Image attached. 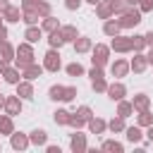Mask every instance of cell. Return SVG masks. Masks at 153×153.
<instances>
[{
    "instance_id": "6da1fadb",
    "label": "cell",
    "mask_w": 153,
    "mask_h": 153,
    "mask_svg": "<svg viewBox=\"0 0 153 153\" xmlns=\"http://www.w3.org/2000/svg\"><path fill=\"white\" fill-rule=\"evenodd\" d=\"M33 60H36V53H33V43L24 41V43H19V45L14 48V67H19V72H22L26 65H31Z\"/></svg>"
},
{
    "instance_id": "7a4b0ae2",
    "label": "cell",
    "mask_w": 153,
    "mask_h": 153,
    "mask_svg": "<svg viewBox=\"0 0 153 153\" xmlns=\"http://www.w3.org/2000/svg\"><path fill=\"white\" fill-rule=\"evenodd\" d=\"M91 53H93V57H91V62L96 65V67H108L110 65V45H105V43H96L93 48H91Z\"/></svg>"
},
{
    "instance_id": "3957f363",
    "label": "cell",
    "mask_w": 153,
    "mask_h": 153,
    "mask_svg": "<svg viewBox=\"0 0 153 153\" xmlns=\"http://www.w3.org/2000/svg\"><path fill=\"white\" fill-rule=\"evenodd\" d=\"M117 22H120L122 31H129V29L139 26V24H141V12H139V7H129L124 14H120V17H117Z\"/></svg>"
},
{
    "instance_id": "277c9868",
    "label": "cell",
    "mask_w": 153,
    "mask_h": 153,
    "mask_svg": "<svg viewBox=\"0 0 153 153\" xmlns=\"http://www.w3.org/2000/svg\"><path fill=\"white\" fill-rule=\"evenodd\" d=\"M62 67V60H60V50L50 48L45 55H43V69L45 72H57Z\"/></svg>"
},
{
    "instance_id": "5b68a950",
    "label": "cell",
    "mask_w": 153,
    "mask_h": 153,
    "mask_svg": "<svg viewBox=\"0 0 153 153\" xmlns=\"http://www.w3.org/2000/svg\"><path fill=\"white\" fill-rule=\"evenodd\" d=\"M110 50H115V53H131V38L129 36H124V33H117V36H112V41H110Z\"/></svg>"
},
{
    "instance_id": "8992f818",
    "label": "cell",
    "mask_w": 153,
    "mask_h": 153,
    "mask_svg": "<svg viewBox=\"0 0 153 153\" xmlns=\"http://www.w3.org/2000/svg\"><path fill=\"white\" fill-rule=\"evenodd\" d=\"M69 148L72 153H86L88 151V141H86V134H81L79 129L69 136Z\"/></svg>"
},
{
    "instance_id": "52a82bcc",
    "label": "cell",
    "mask_w": 153,
    "mask_h": 153,
    "mask_svg": "<svg viewBox=\"0 0 153 153\" xmlns=\"http://www.w3.org/2000/svg\"><path fill=\"white\" fill-rule=\"evenodd\" d=\"M105 96H108L110 100H115V103H117V100H122V98L127 96V86H124V84L117 79V81L108 84V88H105Z\"/></svg>"
},
{
    "instance_id": "ba28073f",
    "label": "cell",
    "mask_w": 153,
    "mask_h": 153,
    "mask_svg": "<svg viewBox=\"0 0 153 153\" xmlns=\"http://www.w3.org/2000/svg\"><path fill=\"white\" fill-rule=\"evenodd\" d=\"M22 108H24V100H22L17 93H14V96H5V108H2V110H5L7 115H12V117H14V115H22Z\"/></svg>"
},
{
    "instance_id": "9c48e42d",
    "label": "cell",
    "mask_w": 153,
    "mask_h": 153,
    "mask_svg": "<svg viewBox=\"0 0 153 153\" xmlns=\"http://www.w3.org/2000/svg\"><path fill=\"white\" fill-rule=\"evenodd\" d=\"M10 146H12L14 151H26V148L31 146L29 134H24V131H12V134H10Z\"/></svg>"
},
{
    "instance_id": "30bf717a",
    "label": "cell",
    "mask_w": 153,
    "mask_h": 153,
    "mask_svg": "<svg viewBox=\"0 0 153 153\" xmlns=\"http://www.w3.org/2000/svg\"><path fill=\"white\" fill-rule=\"evenodd\" d=\"M2 22L5 24H19L22 22V7H17V5H7L5 10H2Z\"/></svg>"
},
{
    "instance_id": "8fae6325",
    "label": "cell",
    "mask_w": 153,
    "mask_h": 153,
    "mask_svg": "<svg viewBox=\"0 0 153 153\" xmlns=\"http://www.w3.org/2000/svg\"><path fill=\"white\" fill-rule=\"evenodd\" d=\"M129 69L134 74H143L148 69V60H146V53H134V57L129 60Z\"/></svg>"
},
{
    "instance_id": "7c38bea8",
    "label": "cell",
    "mask_w": 153,
    "mask_h": 153,
    "mask_svg": "<svg viewBox=\"0 0 153 153\" xmlns=\"http://www.w3.org/2000/svg\"><path fill=\"white\" fill-rule=\"evenodd\" d=\"M131 69H129V60H122V57H117L112 65H110V74L115 76V79H122V76H127Z\"/></svg>"
},
{
    "instance_id": "4fadbf2b",
    "label": "cell",
    "mask_w": 153,
    "mask_h": 153,
    "mask_svg": "<svg viewBox=\"0 0 153 153\" xmlns=\"http://www.w3.org/2000/svg\"><path fill=\"white\" fill-rule=\"evenodd\" d=\"M43 72H45V69H43V65H38V62L33 60L31 65H26V67L22 69V79L33 81V79H41V76H43Z\"/></svg>"
},
{
    "instance_id": "5bb4252c",
    "label": "cell",
    "mask_w": 153,
    "mask_h": 153,
    "mask_svg": "<svg viewBox=\"0 0 153 153\" xmlns=\"http://www.w3.org/2000/svg\"><path fill=\"white\" fill-rule=\"evenodd\" d=\"M14 88H17V96H19L22 100H31V98H33V84H31L29 79H22L19 84H14Z\"/></svg>"
},
{
    "instance_id": "9a60e30c",
    "label": "cell",
    "mask_w": 153,
    "mask_h": 153,
    "mask_svg": "<svg viewBox=\"0 0 153 153\" xmlns=\"http://www.w3.org/2000/svg\"><path fill=\"white\" fill-rule=\"evenodd\" d=\"M72 45H74V53L84 55V53H91V48H93V41H91L88 36H76Z\"/></svg>"
},
{
    "instance_id": "2e32d148",
    "label": "cell",
    "mask_w": 153,
    "mask_h": 153,
    "mask_svg": "<svg viewBox=\"0 0 153 153\" xmlns=\"http://www.w3.org/2000/svg\"><path fill=\"white\" fill-rule=\"evenodd\" d=\"M86 127H88L91 134H105V131H108V122H105L103 117H91V120L86 122Z\"/></svg>"
},
{
    "instance_id": "e0dca14e",
    "label": "cell",
    "mask_w": 153,
    "mask_h": 153,
    "mask_svg": "<svg viewBox=\"0 0 153 153\" xmlns=\"http://www.w3.org/2000/svg\"><path fill=\"white\" fill-rule=\"evenodd\" d=\"M96 7V14H98V19H110V17H115L112 14V5H110V0H100L98 5H93Z\"/></svg>"
},
{
    "instance_id": "ac0fdd59",
    "label": "cell",
    "mask_w": 153,
    "mask_h": 153,
    "mask_svg": "<svg viewBox=\"0 0 153 153\" xmlns=\"http://www.w3.org/2000/svg\"><path fill=\"white\" fill-rule=\"evenodd\" d=\"M0 76H2V81L12 84V86L22 81V72H19V67H12V65H10V67H7V69H5V72H2Z\"/></svg>"
},
{
    "instance_id": "d6986e66",
    "label": "cell",
    "mask_w": 153,
    "mask_h": 153,
    "mask_svg": "<svg viewBox=\"0 0 153 153\" xmlns=\"http://www.w3.org/2000/svg\"><path fill=\"white\" fill-rule=\"evenodd\" d=\"M124 136H127L129 143H141V141H143V131H141L139 124H134V127H124Z\"/></svg>"
},
{
    "instance_id": "ffe728a7",
    "label": "cell",
    "mask_w": 153,
    "mask_h": 153,
    "mask_svg": "<svg viewBox=\"0 0 153 153\" xmlns=\"http://www.w3.org/2000/svg\"><path fill=\"white\" fill-rule=\"evenodd\" d=\"M103 33H105V36H110V38H112V36H117V33H122L120 22H117V19H112V17H110V19H105V22H103Z\"/></svg>"
},
{
    "instance_id": "44dd1931",
    "label": "cell",
    "mask_w": 153,
    "mask_h": 153,
    "mask_svg": "<svg viewBox=\"0 0 153 153\" xmlns=\"http://www.w3.org/2000/svg\"><path fill=\"white\" fill-rule=\"evenodd\" d=\"M24 38H26L29 43H38V41L43 38V29H41L38 24H31V26H26V31H24Z\"/></svg>"
},
{
    "instance_id": "7402d4cb",
    "label": "cell",
    "mask_w": 153,
    "mask_h": 153,
    "mask_svg": "<svg viewBox=\"0 0 153 153\" xmlns=\"http://www.w3.org/2000/svg\"><path fill=\"white\" fill-rule=\"evenodd\" d=\"M38 26L43 29V33H50V31L60 29V19H57V17H53V14H48V17H43V19H41V24H38Z\"/></svg>"
},
{
    "instance_id": "603a6c76",
    "label": "cell",
    "mask_w": 153,
    "mask_h": 153,
    "mask_svg": "<svg viewBox=\"0 0 153 153\" xmlns=\"http://www.w3.org/2000/svg\"><path fill=\"white\" fill-rule=\"evenodd\" d=\"M60 33H62L65 43H74V38L79 36V31H76L74 24H60Z\"/></svg>"
},
{
    "instance_id": "cb8c5ba5",
    "label": "cell",
    "mask_w": 153,
    "mask_h": 153,
    "mask_svg": "<svg viewBox=\"0 0 153 153\" xmlns=\"http://www.w3.org/2000/svg\"><path fill=\"white\" fill-rule=\"evenodd\" d=\"M131 105H134V112L146 110V108H151V96H146V93H136V96L131 98Z\"/></svg>"
},
{
    "instance_id": "d4e9b609",
    "label": "cell",
    "mask_w": 153,
    "mask_h": 153,
    "mask_svg": "<svg viewBox=\"0 0 153 153\" xmlns=\"http://www.w3.org/2000/svg\"><path fill=\"white\" fill-rule=\"evenodd\" d=\"M136 124H139L141 129H146V127H151V124H153V112H151V108H146V110H139V112H136Z\"/></svg>"
},
{
    "instance_id": "484cf974",
    "label": "cell",
    "mask_w": 153,
    "mask_h": 153,
    "mask_svg": "<svg viewBox=\"0 0 153 153\" xmlns=\"http://www.w3.org/2000/svg\"><path fill=\"white\" fill-rule=\"evenodd\" d=\"M29 141H31V146H45L48 143V131L45 129H33L29 134Z\"/></svg>"
},
{
    "instance_id": "4316f807",
    "label": "cell",
    "mask_w": 153,
    "mask_h": 153,
    "mask_svg": "<svg viewBox=\"0 0 153 153\" xmlns=\"http://www.w3.org/2000/svg\"><path fill=\"white\" fill-rule=\"evenodd\" d=\"M14 131V122H12V115H0V136H10Z\"/></svg>"
},
{
    "instance_id": "83f0119b",
    "label": "cell",
    "mask_w": 153,
    "mask_h": 153,
    "mask_svg": "<svg viewBox=\"0 0 153 153\" xmlns=\"http://www.w3.org/2000/svg\"><path fill=\"white\" fill-rule=\"evenodd\" d=\"M69 110H65V108H57L55 112H53V122L57 124V127H67L69 124Z\"/></svg>"
},
{
    "instance_id": "f1b7e54d",
    "label": "cell",
    "mask_w": 153,
    "mask_h": 153,
    "mask_svg": "<svg viewBox=\"0 0 153 153\" xmlns=\"http://www.w3.org/2000/svg\"><path fill=\"white\" fill-rule=\"evenodd\" d=\"M117 115H120V117H124V120H127V117H131V115H134V105H131V100H124V98H122V100H117Z\"/></svg>"
},
{
    "instance_id": "f546056e",
    "label": "cell",
    "mask_w": 153,
    "mask_h": 153,
    "mask_svg": "<svg viewBox=\"0 0 153 153\" xmlns=\"http://www.w3.org/2000/svg\"><path fill=\"white\" fill-rule=\"evenodd\" d=\"M48 45H50V48H55V50H60V48L65 45V38H62L60 29H55V31H50V33H48Z\"/></svg>"
},
{
    "instance_id": "4dcf8cb0",
    "label": "cell",
    "mask_w": 153,
    "mask_h": 153,
    "mask_svg": "<svg viewBox=\"0 0 153 153\" xmlns=\"http://www.w3.org/2000/svg\"><path fill=\"white\" fill-rule=\"evenodd\" d=\"M131 38V53H143L146 50V38H143V33H134V36H129Z\"/></svg>"
},
{
    "instance_id": "1f68e13d",
    "label": "cell",
    "mask_w": 153,
    "mask_h": 153,
    "mask_svg": "<svg viewBox=\"0 0 153 153\" xmlns=\"http://www.w3.org/2000/svg\"><path fill=\"white\" fill-rule=\"evenodd\" d=\"M0 57H5V60H14V45L5 38V41H0Z\"/></svg>"
},
{
    "instance_id": "d6a6232c",
    "label": "cell",
    "mask_w": 153,
    "mask_h": 153,
    "mask_svg": "<svg viewBox=\"0 0 153 153\" xmlns=\"http://www.w3.org/2000/svg\"><path fill=\"white\" fill-rule=\"evenodd\" d=\"M22 22H24L26 26H31V24H41V14H38L36 10H26V12H22Z\"/></svg>"
},
{
    "instance_id": "836d02e7",
    "label": "cell",
    "mask_w": 153,
    "mask_h": 153,
    "mask_svg": "<svg viewBox=\"0 0 153 153\" xmlns=\"http://www.w3.org/2000/svg\"><path fill=\"white\" fill-rule=\"evenodd\" d=\"M124 127H127V124H124V117H120V115H117V117H112V120L108 122V129H110L112 134H122V131H124Z\"/></svg>"
},
{
    "instance_id": "e575fe53",
    "label": "cell",
    "mask_w": 153,
    "mask_h": 153,
    "mask_svg": "<svg viewBox=\"0 0 153 153\" xmlns=\"http://www.w3.org/2000/svg\"><path fill=\"white\" fill-rule=\"evenodd\" d=\"M100 148H103V151H110V153H124V146H122L120 141H115V139H105Z\"/></svg>"
},
{
    "instance_id": "d590c367",
    "label": "cell",
    "mask_w": 153,
    "mask_h": 153,
    "mask_svg": "<svg viewBox=\"0 0 153 153\" xmlns=\"http://www.w3.org/2000/svg\"><path fill=\"white\" fill-rule=\"evenodd\" d=\"M110 5H112V14H115V17H120V14H124L129 7H134V5H129L127 0H110Z\"/></svg>"
},
{
    "instance_id": "8d00e7d4",
    "label": "cell",
    "mask_w": 153,
    "mask_h": 153,
    "mask_svg": "<svg viewBox=\"0 0 153 153\" xmlns=\"http://www.w3.org/2000/svg\"><path fill=\"white\" fill-rule=\"evenodd\" d=\"M36 12H38V14H41V19H43V17L53 14V5H50L48 0H41V2L36 5Z\"/></svg>"
},
{
    "instance_id": "74e56055",
    "label": "cell",
    "mask_w": 153,
    "mask_h": 153,
    "mask_svg": "<svg viewBox=\"0 0 153 153\" xmlns=\"http://www.w3.org/2000/svg\"><path fill=\"white\" fill-rule=\"evenodd\" d=\"M91 88H93L96 93H105V88H108V79H105V76H100V79H91Z\"/></svg>"
},
{
    "instance_id": "f35d334b",
    "label": "cell",
    "mask_w": 153,
    "mask_h": 153,
    "mask_svg": "<svg viewBox=\"0 0 153 153\" xmlns=\"http://www.w3.org/2000/svg\"><path fill=\"white\" fill-rule=\"evenodd\" d=\"M62 88H65L62 84H53V86L48 88V98H50V100H62Z\"/></svg>"
},
{
    "instance_id": "ab89813d",
    "label": "cell",
    "mask_w": 153,
    "mask_h": 153,
    "mask_svg": "<svg viewBox=\"0 0 153 153\" xmlns=\"http://www.w3.org/2000/svg\"><path fill=\"white\" fill-rule=\"evenodd\" d=\"M65 72H67L69 76H81V74H84V67H81L79 62H69V65L65 67Z\"/></svg>"
},
{
    "instance_id": "60d3db41",
    "label": "cell",
    "mask_w": 153,
    "mask_h": 153,
    "mask_svg": "<svg viewBox=\"0 0 153 153\" xmlns=\"http://www.w3.org/2000/svg\"><path fill=\"white\" fill-rule=\"evenodd\" d=\"M76 98V86H65L62 88V103H72Z\"/></svg>"
},
{
    "instance_id": "b9f144b4",
    "label": "cell",
    "mask_w": 153,
    "mask_h": 153,
    "mask_svg": "<svg viewBox=\"0 0 153 153\" xmlns=\"http://www.w3.org/2000/svg\"><path fill=\"white\" fill-rule=\"evenodd\" d=\"M67 127H74V129H81V127H86V120H81L76 112H72L69 115V124Z\"/></svg>"
},
{
    "instance_id": "7bdbcfd3",
    "label": "cell",
    "mask_w": 153,
    "mask_h": 153,
    "mask_svg": "<svg viewBox=\"0 0 153 153\" xmlns=\"http://www.w3.org/2000/svg\"><path fill=\"white\" fill-rule=\"evenodd\" d=\"M76 115H79L81 120H86V122H88V120L93 117V110H91L88 105H79V108H76Z\"/></svg>"
},
{
    "instance_id": "ee69618b",
    "label": "cell",
    "mask_w": 153,
    "mask_h": 153,
    "mask_svg": "<svg viewBox=\"0 0 153 153\" xmlns=\"http://www.w3.org/2000/svg\"><path fill=\"white\" fill-rule=\"evenodd\" d=\"M139 12L141 14H146V12H153V0H139Z\"/></svg>"
},
{
    "instance_id": "f6af8a7d",
    "label": "cell",
    "mask_w": 153,
    "mask_h": 153,
    "mask_svg": "<svg viewBox=\"0 0 153 153\" xmlns=\"http://www.w3.org/2000/svg\"><path fill=\"white\" fill-rule=\"evenodd\" d=\"M88 76H91V79H100V76H105V72H103V67H96V65H93V67L88 69Z\"/></svg>"
},
{
    "instance_id": "bcb514c9",
    "label": "cell",
    "mask_w": 153,
    "mask_h": 153,
    "mask_svg": "<svg viewBox=\"0 0 153 153\" xmlns=\"http://www.w3.org/2000/svg\"><path fill=\"white\" fill-rule=\"evenodd\" d=\"M36 5H38L36 0H22V2H19V7H22V12H26V10H36Z\"/></svg>"
},
{
    "instance_id": "7dc6e473",
    "label": "cell",
    "mask_w": 153,
    "mask_h": 153,
    "mask_svg": "<svg viewBox=\"0 0 153 153\" xmlns=\"http://www.w3.org/2000/svg\"><path fill=\"white\" fill-rule=\"evenodd\" d=\"M81 2H84V0H65V7H67L69 12H74V10L81 7Z\"/></svg>"
},
{
    "instance_id": "c3c4849f",
    "label": "cell",
    "mask_w": 153,
    "mask_h": 153,
    "mask_svg": "<svg viewBox=\"0 0 153 153\" xmlns=\"http://www.w3.org/2000/svg\"><path fill=\"white\" fill-rule=\"evenodd\" d=\"M143 38H146V48H153V29L148 33H143Z\"/></svg>"
},
{
    "instance_id": "681fc988",
    "label": "cell",
    "mask_w": 153,
    "mask_h": 153,
    "mask_svg": "<svg viewBox=\"0 0 153 153\" xmlns=\"http://www.w3.org/2000/svg\"><path fill=\"white\" fill-rule=\"evenodd\" d=\"M146 139H148V143H153V124L151 127H146V134H143Z\"/></svg>"
},
{
    "instance_id": "f907efd6",
    "label": "cell",
    "mask_w": 153,
    "mask_h": 153,
    "mask_svg": "<svg viewBox=\"0 0 153 153\" xmlns=\"http://www.w3.org/2000/svg\"><path fill=\"white\" fill-rule=\"evenodd\" d=\"M7 67H10V60H5V57H0V74H2V72H5Z\"/></svg>"
},
{
    "instance_id": "816d5d0a",
    "label": "cell",
    "mask_w": 153,
    "mask_h": 153,
    "mask_svg": "<svg viewBox=\"0 0 153 153\" xmlns=\"http://www.w3.org/2000/svg\"><path fill=\"white\" fill-rule=\"evenodd\" d=\"M45 151H48V153H62L60 146H48V143H45Z\"/></svg>"
},
{
    "instance_id": "f5cc1de1",
    "label": "cell",
    "mask_w": 153,
    "mask_h": 153,
    "mask_svg": "<svg viewBox=\"0 0 153 153\" xmlns=\"http://www.w3.org/2000/svg\"><path fill=\"white\" fill-rule=\"evenodd\" d=\"M5 38H7V26L0 24V41H5Z\"/></svg>"
},
{
    "instance_id": "db71d44e",
    "label": "cell",
    "mask_w": 153,
    "mask_h": 153,
    "mask_svg": "<svg viewBox=\"0 0 153 153\" xmlns=\"http://www.w3.org/2000/svg\"><path fill=\"white\" fill-rule=\"evenodd\" d=\"M146 60H148V67H153V48H148V53H146Z\"/></svg>"
},
{
    "instance_id": "11a10c76",
    "label": "cell",
    "mask_w": 153,
    "mask_h": 153,
    "mask_svg": "<svg viewBox=\"0 0 153 153\" xmlns=\"http://www.w3.org/2000/svg\"><path fill=\"white\" fill-rule=\"evenodd\" d=\"M7 5H10V0H0V12H2V10L7 7Z\"/></svg>"
},
{
    "instance_id": "9f6ffc18",
    "label": "cell",
    "mask_w": 153,
    "mask_h": 153,
    "mask_svg": "<svg viewBox=\"0 0 153 153\" xmlns=\"http://www.w3.org/2000/svg\"><path fill=\"white\" fill-rule=\"evenodd\" d=\"M2 108H5V96L0 93V110H2Z\"/></svg>"
},
{
    "instance_id": "6f0895ef",
    "label": "cell",
    "mask_w": 153,
    "mask_h": 153,
    "mask_svg": "<svg viewBox=\"0 0 153 153\" xmlns=\"http://www.w3.org/2000/svg\"><path fill=\"white\" fill-rule=\"evenodd\" d=\"M84 2H88V5H98L100 0H84Z\"/></svg>"
},
{
    "instance_id": "680465c9",
    "label": "cell",
    "mask_w": 153,
    "mask_h": 153,
    "mask_svg": "<svg viewBox=\"0 0 153 153\" xmlns=\"http://www.w3.org/2000/svg\"><path fill=\"white\" fill-rule=\"evenodd\" d=\"M127 2H129V5H134V7L139 5V0H127Z\"/></svg>"
},
{
    "instance_id": "91938a15",
    "label": "cell",
    "mask_w": 153,
    "mask_h": 153,
    "mask_svg": "<svg viewBox=\"0 0 153 153\" xmlns=\"http://www.w3.org/2000/svg\"><path fill=\"white\" fill-rule=\"evenodd\" d=\"M0 24H5V22H2V12H0Z\"/></svg>"
},
{
    "instance_id": "94428289",
    "label": "cell",
    "mask_w": 153,
    "mask_h": 153,
    "mask_svg": "<svg viewBox=\"0 0 153 153\" xmlns=\"http://www.w3.org/2000/svg\"><path fill=\"white\" fill-rule=\"evenodd\" d=\"M36 2H41V0H36Z\"/></svg>"
}]
</instances>
